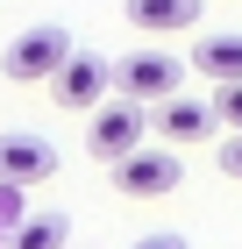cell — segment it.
<instances>
[{"label": "cell", "mask_w": 242, "mask_h": 249, "mask_svg": "<svg viewBox=\"0 0 242 249\" xmlns=\"http://www.w3.org/2000/svg\"><path fill=\"white\" fill-rule=\"evenodd\" d=\"M72 50H78V43L64 36L57 21H36V29H21V36L0 50V71L15 78V86H50V78L72 64Z\"/></svg>", "instance_id": "cell-1"}, {"label": "cell", "mask_w": 242, "mask_h": 249, "mask_svg": "<svg viewBox=\"0 0 242 249\" xmlns=\"http://www.w3.org/2000/svg\"><path fill=\"white\" fill-rule=\"evenodd\" d=\"M178 86H186V57H171L157 43H143L114 64V93L135 100V107H164V100H178Z\"/></svg>", "instance_id": "cell-2"}, {"label": "cell", "mask_w": 242, "mask_h": 249, "mask_svg": "<svg viewBox=\"0 0 242 249\" xmlns=\"http://www.w3.org/2000/svg\"><path fill=\"white\" fill-rule=\"evenodd\" d=\"M143 142H149V107H135V100H107V107L86 114V150H93L107 171L121 157H135Z\"/></svg>", "instance_id": "cell-3"}, {"label": "cell", "mask_w": 242, "mask_h": 249, "mask_svg": "<svg viewBox=\"0 0 242 249\" xmlns=\"http://www.w3.org/2000/svg\"><path fill=\"white\" fill-rule=\"evenodd\" d=\"M186 185V157L171 150V142H157V150H135V157H121L114 164V192L121 199H164V192H178Z\"/></svg>", "instance_id": "cell-4"}, {"label": "cell", "mask_w": 242, "mask_h": 249, "mask_svg": "<svg viewBox=\"0 0 242 249\" xmlns=\"http://www.w3.org/2000/svg\"><path fill=\"white\" fill-rule=\"evenodd\" d=\"M43 178H57V142L36 128H7L0 135V185H43Z\"/></svg>", "instance_id": "cell-5"}, {"label": "cell", "mask_w": 242, "mask_h": 249, "mask_svg": "<svg viewBox=\"0 0 242 249\" xmlns=\"http://www.w3.org/2000/svg\"><path fill=\"white\" fill-rule=\"evenodd\" d=\"M107 86H114V64L100 57V50H72V64L50 78V100H57V107L93 114V107H107Z\"/></svg>", "instance_id": "cell-6"}, {"label": "cell", "mask_w": 242, "mask_h": 249, "mask_svg": "<svg viewBox=\"0 0 242 249\" xmlns=\"http://www.w3.org/2000/svg\"><path fill=\"white\" fill-rule=\"evenodd\" d=\"M221 128V121H214V100H164V107H157V135H164L171 150H186V142H206V135Z\"/></svg>", "instance_id": "cell-7"}, {"label": "cell", "mask_w": 242, "mask_h": 249, "mask_svg": "<svg viewBox=\"0 0 242 249\" xmlns=\"http://www.w3.org/2000/svg\"><path fill=\"white\" fill-rule=\"evenodd\" d=\"M121 15L143 36H186L192 21H200V0H121Z\"/></svg>", "instance_id": "cell-8"}, {"label": "cell", "mask_w": 242, "mask_h": 249, "mask_svg": "<svg viewBox=\"0 0 242 249\" xmlns=\"http://www.w3.org/2000/svg\"><path fill=\"white\" fill-rule=\"evenodd\" d=\"M192 71L206 86H242V36H206L192 50Z\"/></svg>", "instance_id": "cell-9"}, {"label": "cell", "mask_w": 242, "mask_h": 249, "mask_svg": "<svg viewBox=\"0 0 242 249\" xmlns=\"http://www.w3.org/2000/svg\"><path fill=\"white\" fill-rule=\"evenodd\" d=\"M72 242V221L64 213H29L15 235H7V249H64Z\"/></svg>", "instance_id": "cell-10"}, {"label": "cell", "mask_w": 242, "mask_h": 249, "mask_svg": "<svg viewBox=\"0 0 242 249\" xmlns=\"http://www.w3.org/2000/svg\"><path fill=\"white\" fill-rule=\"evenodd\" d=\"M214 121H221L228 135H242V86H221V93H214Z\"/></svg>", "instance_id": "cell-11"}, {"label": "cell", "mask_w": 242, "mask_h": 249, "mask_svg": "<svg viewBox=\"0 0 242 249\" xmlns=\"http://www.w3.org/2000/svg\"><path fill=\"white\" fill-rule=\"evenodd\" d=\"M29 221V207H21V185H0V242Z\"/></svg>", "instance_id": "cell-12"}, {"label": "cell", "mask_w": 242, "mask_h": 249, "mask_svg": "<svg viewBox=\"0 0 242 249\" xmlns=\"http://www.w3.org/2000/svg\"><path fill=\"white\" fill-rule=\"evenodd\" d=\"M129 249H192V242H186V235H178V228H149L143 242H129Z\"/></svg>", "instance_id": "cell-13"}, {"label": "cell", "mask_w": 242, "mask_h": 249, "mask_svg": "<svg viewBox=\"0 0 242 249\" xmlns=\"http://www.w3.org/2000/svg\"><path fill=\"white\" fill-rule=\"evenodd\" d=\"M214 164H221L228 178H242V135H228V142H221V157H214Z\"/></svg>", "instance_id": "cell-14"}]
</instances>
